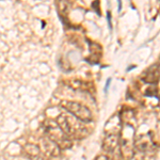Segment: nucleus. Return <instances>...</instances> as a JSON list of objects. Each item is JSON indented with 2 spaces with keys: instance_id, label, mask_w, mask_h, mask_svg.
I'll return each instance as SVG.
<instances>
[{
  "instance_id": "nucleus-1",
  "label": "nucleus",
  "mask_w": 160,
  "mask_h": 160,
  "mask_svg": "<svg viewBox=\"0 0 160 160\" xmlns=\"http://www.w3.org/2000/svg\"><path fill=\"white\" fill-rule=\"evenodd\" d=\"M57 123L69 139H82L90 133L88 130L89 128L84 125L83 122L68 114L60 115L57 118Z\"/></svg>"
},
{
  "instance_id": "nucleus-2",
  "label": "nucleus",
  "mask_w": 160,
  "mask_h": 160,
  "mask_svg": "<svg viewBox=\"0 0 160 160\" xmlns=\"http://www.w3.org/2000/svg\"><path fill=\"white\" fill-rule=\"evenodd\" d=\"M45 132L47 138L52 141L60 149L68 148L72 145V141L68 136L65 135L58 123L52 120H47L45 122Z\"/></svg>"
},
{
  "instance_id": "nucleus-3",
  "label": "nucleus",
  "mask_w": 160,
  "mask_h": 160,
  "mask_svg": "<svg viewBox=\"0 0 160 160\" xmlns=\"http://www.w3.org/2000/svg\"><path fill=\"white\" fill-rule=\"evenodd\" d=\"M62 108L66 110L71 115L78 118L83 123H89L92 121V113L87 106L80 104L77 102H71V100H64L62 102Z\"/></svg>"
},
{
  "instance_id": "nucleus-4",
  "label": "nucleus",
  "mask_w": 160,
  "mask_h": 160,
  "mask_svg": "<svg viewBox=\"0 0 160 160\" xmlns=\"http://www.w3.org/2000/svg\"><path fill=\"white\" fill-rule=\"evenodd\" d=\"M142 80L146 83H156L160 80V63H156L154 65L146 68L142 74Z\"/></svg>"
},
{
  "instance_id": "nucleus-5",
  "label": "nucleus",
  "mask_w": 160,
  "mask_h": 160,
  "mask_svg": "<svg viewBox=\"0 0 160 160\" xmlns=\"http://www.w3.org/2000/svg\"><path fill=\"white\" fill-rule=\"evenodd\" d=\"M22 152H24L25 156L30 160H43L42 152H41V149L35 145L27 144L26 146H24Z\"/></svg>"
},
{
  "instance_id": "nucleus-6",
  "label": "nucleus",
  "mask_w": 160,
  "mask_h": 160,
  "mask_svg": "<svg viewBox=\"0 0 160 160\" xmlns=\"http://www.w3.org/2000/svg\"><path fill=\"white\" fill-rule=\"evenodd\" d=\"M118 136L117 133H109L104 140V149L108 153L113 152L118 145Z\"/></svg>"
},
{
  "instance_id": "nucleus-7",
  "label": "nucleus",
  "mask_w": 160,
  "mask_h": 160,
  "mask_svg": "<svg viewBox=\"0 0 160 160\" xmlns=\"http://www.w3.org/2000/svg\"><path fill=\"white\" fill-rule=\"evenodd\" d=\"M96 160H107V157L106 156H98L96 158Z\"/></svg>"
}]
</instances>
